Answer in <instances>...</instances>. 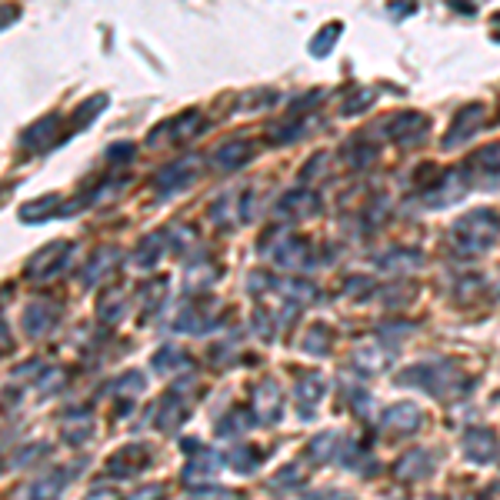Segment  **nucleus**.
Returning a JSON list of instances; mask_svg holds the SVG:
<instances>
[{
	"label": "nucleus",
	"instance_id": "1",
	"mask_svg": "<svg viewBox=\"0 0 500 500\" xmlns=\"http://www.w3.org/2000/svg\"><path fill=\"white\" fill-rule=\"evenodd\" d=\"M397 384H404V388H421L424 394H430V397H438V400H457L471 390V377L461 374L457 363L430 361V363L407 367V371L397 377Z\"/></svg>",
	"mask_w": 500,
	"mask_h": 500
},
{
	"label": "nucleus",
	"instance_id": "2",
	"mask_svg": "<svg viewBox=\"0 0 500 500\" xmlns=\"http://www.w3.org/2000/svg\"><path fill=\"white\" fill-rule=\"evenodd\" d=\"M500 238V213L490 207H477V211L463 213L450 224V244L457 254H484L494 247Z\"/></svg>",
	"mask_w": 500,
	"mask_h": 500
},
{
	"label": "nucleus",
	"instance_id": "3",
	"mask_svg": "<svg viewBox=\"0 0 500 500\" xmlns=\"http://www.w3.org/2000/svg\"><path fill=\"white\" fill-rule=\"evenodd\" d=\"M484 121H488L484 104H467V107H461L457 117H454V124H450L447 138H444V150H457L461 144H467L484 127Z\"/></svg>",
	"mask_w": 500,
	"mask_h": 500
},
{
	"label": "nucleus",
	"instance_id": "4",
	"mask_svg": "<svg viewBox=\"0 0 500 500\" xmlns=\"http://www.w3.org/2000/svg\"><path fill=\"white\" fill-rule=\"evenodd\" d=\"M467 180H471V167H457V171L440 174L438 184L424 190V204L427 207H447V204H454L457 197H463Z\"/></svg>",
	"mask_w": 500,
	"mask_h": 500
},
{
	"label": "nucleus",
	"instance_id": "5",
	"mask_svg": "<svg viewBox=\"0 0 500 500\" xmlns=\"http://www.w3.org/2000/svg\"><path fill=\"white\" fill-rule=\"evenodd\" d=\"M427 127L430 124H427L424 113L404 111V113H397V117H390L388 121V134L397 147H417V144H424Z\"/></svg>",
	"mask_w": 500,
	"mask_h": 500
},
{
	"label": "nucleus",
	"instance_id": "6",
	"mask_svg": "<svg viewBox=\"0 0 500 500\" xmlns=\"http://www.w3.org/2000/svg\"><path fill=\"white\" fill-rule=\"evenodd\" d=\"M421 424H424V413H421V407L411 404V400H400V404L388 407L384 417H380V430L397 434V438H407L413 430H421Z\"/></svg>",
	"mask_w": 500,
	"mask_h": 500
},
{
	"label": "nucleus",
	"instance_id": "7",
	"mask_svg": "<svg viewBox=\"0 0 500 500\" xmlns=\"http://www.w3.org/2000/svg\"><path fill=\"white\" fill-rule=\"evenodd\" d=\"M67 257H71V240H54V244H47V247L38 250V254L30 257V263H27V277H30V280L54 277L63 263H67Z\"/></svg>",
	"mask_w": 500,
	"mask_h": 500
},
{
	"label": "nucleus",
	"instance_id": "8",
	"mask_svg": "<svg viewBox=\"0 0 500 500\" xmlns=\"http://www.w3.org/2000/svg\"><path fill=\"white\" fill-rule=\"evenodd\" d=\"M254 413H257L261 424H277L280 421V413H284V394H280V384H277L274 377H267V380H261L254 388Z\"/></svg>",
	"mask_w": 500,
	"mask_h": 500
},
{
	"label": "nucleus",
	"instance_id": "9",
	"mask_svg": "<svg viewBox=\"0 0 500 500\" xmlns=\"http://www.w3.org/2000/svg\"><path fill=\"white\" fill-rule=\"evenodd\" d=\"M274 261L280 263V267H288V271H307V267H313L317 254H313L311 240L284 238L280 240V247H274Z\"/></svg>",
	"mask_w": 500,
	"mask_h": 500
},
{
	"label": "nucleus",
	"instance_id": "10",
	"mask_svg": "<svg viewBox=\"0 0 500 500\" xmlns=\"http://www.w3.org/2000/svg\"><path fill=\"white\" fill-rule=\"evenodd\" d=\"M57 321H61V304H54V300H47V297L30 300V304L24 307V330L30 334V338L47 334Z\"/></svg>",
	"mask_w": 500,
	"mask_h": 500
},
{
	"label": "nucleus",
	"instance_id": "11",
	"mask_svg": "<svg viewBox=\"0 0 500 500\" xmlns=\"http://www.w3.org/2000/svg\"><path fill=\"white\" fill-rule=\"evenodd\" d=\"M200 174V157H184V161L167 163L161 174H157V188L163 194H174V190H184L188 184H194Z\"/></svg>",
	"mask_w": 500,
	"mask_h": 500
},
{
	"label": "nucleus",
	"instance_id": "12",
	"mask_svg": "<svg viewBox=\"0 0 500 500\" xmlns=\"http://www.w3.org/2000/svg\"><path fill=\"white\" fill-rule=\"evenodd\" d=\"M434 467H438V461L430 457V450H411L394 463V477L400 484H417V480H427L434 474Z\"/></svg>",
	"mask_w": 500,
	"mask_h": 500
},
{
	"label": "nucleus",
	"instance_id": "13",
	"mask_svg": "<svg viewBox=\"0 0 500 500\" xmlns=\"http://www.w3.org/2000/svg\"><path fill=\"white\" fill-rule=\"evenodd\" d=\"M150 467V447L144 444H130V447L117 450L111 461H107V474L111 477H134L140 471Z\"/></svg>",
	"mask_w": 500,
	"mask_h": 500
},
{
	"label": "nucleus",
	"instance_id": "14",
	"mask_svg": "<svg viewBox=\"0 0 500 500\" xmlns=\"http://www.w3.org/2000/svg\"><path fill=\"white\" fill-rule=\"evenodd\" d=\"M321 194L317 190H290L288 197H280L277 204V217H290V221H300V217H317L321 213Z\"/></svg>",
	"mask_w": 500,
	"mask_h": 500
},
{
	"label": "nucleus",
	"instance_id": "15",
	"mask_svg": "<svg viewBox=\"0 0 500 500\" xmlns=\"http://www.w3.org/2000/svg\"><path fill=\"white\" fill-rule=\"evenodd\" d=\"M327 390V380L324 374H300L297 384H294V400H297L300 407V417H311L317 411V404L324 397Z\"/></svg>",
	"mask_w": 500,
	"mask_h": 500
},
{
	"label": "nucleus",
	"instance_id": "16",
	"mask_svg": "<svg viewBox=\"0 0 500 500\" xmlns=\"http://www.w3.org/2000/svg\"><path fill=\"white\" fill-rule=\"evenodd\" d=\"M254 140L247 138H234L227 140V144H221V147L213 150V163H217V171H240L244 163L254 157Z\"/></svg>",
	"mask_w": 500,
	"mask_h": 500
},
{
	"label": "nucleus",
	"instance_id": "17",
	"mask_svg": "<svg viewBox=\"0 0 500 500\" xmlns=\"http://www.w3.org/2000/svg\"><path fill=\"white\" fill-rule=\"evenodd\" d=\"M463 454L474 463L494 461L497 457V438H494V430H488V427H471L467 438H463Z\"/></svg>",
	"mask_w": 500,
	"mask_h": 500
},
{
	"label": "nucleus",
	"instance_id": "18",
	"mask_svg": "<svg viewBox=\"0 0 500 500\" xmlns=\"http://www.w3.org/2000/svg\"><path fill=\"white\" fill-rule=\"evenodd\" d=\"M150 417H154L157 430H163V434H177V430H180V424L188 421V407H184V397L177 400L174 394H167V397L157 404V411L150 413Z\"/></svg>",
	"mask_w": 500,
	"mask_h": 500
},
{
	"label": "nucleus",
	"instance_id": "19",
	"mask_svg": "<svg viewBox=\"0 0 500 500\" xmlns=\"http://www.w3.org/2000/svg\"><path fill=\"white\" fill-rule=\"evenodd\" d=\"M217 471H221L217 454L204 450V454H197V457H190V463L184 467V484H188V488H200V484L213 480V477H217Z\"/></svg>",
	"mask_w": 500,
	"mask_h": 500
},
{
	"label": "nucleus",
	"instance_id": "20",
	"mask_svg": "<svg viewBox=\"0 0 500 500\" xmlns=\"http://www.w3.org/2000/svg\"><path fill=\"white\" fill-rule=\"evenodd\" d=\"M67 477H71V471H50L47 477H40V480H34V484H27L24 497L21 500H57L63 494V488H67Z\"/></svg>",
	"mask_w": 500,
	"mask_h": 500
},
{
	"label": "nucleus",
	"instance_id": "21",
	"mask_svg": "<svg viewBox=\"0 0 500 500\" xmlns=\"http://www.w3.org/2000/svg\"><path fill=\"white\" fill-rule=\"evenodd\" d=\"M354 363H357V371L361 374H380V371H388L390 363H394V350L390 347H361L354 350Z\"/></svg>",
	"mask_w": 500,
	"mask_h": 500
},
{
	"label": "nucleus",
	"instance_id": "22",
	"mask_svg": "<svg viewBox=\"0 0 500 500\" xmlns=\"http://www.w3.org/2000/svg\"><path fill=\"white\" fill-rule=\"evenodd\" d=\"M344 161H347L350 167H357V171L371 167V163L377 161V144L374 140H367V134L350 138L347 144H344Z\"/></svg>",
	"mask_w": 500,
	"mask_h": 500
},
{
	"label": "nucleus",
	"instance_id": "23",
	"mask_svg": "<svg viewBox=\"0 0 500 500\" xmlns=\"http://www.w3.org/2000/svg\"><path fill=\"white\" fill-rule=\"evenodd\" d=\"M340 450H344V440H340L338 430H324L317 434L311 444V461L313 463H327V461H338Z\"/></svg>",
	"mask_w": 500,
	"mask_h": 500
},
{
	"label": "nucleus",
	"instance_id": "24",
	"mask_svg": "<svg viewBox=\"0 0 500 500\" xmlns=\"http://www.w3.org/2000/svg\"><path fill=\"white\" fill-rule=\"evenodd\" d=\"M61 197L57 194H50V197H38L30 200V204H24L21 207V217H24L27 224H38V221H50V217H61Z\"/></svg>",
	"mask_w": 500,
	"mask_h": 500
},
{
	"label": "nucleus",
	"instance_id": "25",
	"mask_svg": "<svg viewBox=\"0 0 500 500\" xmlns=\"http://www.w3.org/2000/svg\"><path fill=\"white\" fill-rule=\"evenodd\" d=\"M117 261H121V250H117V247L97 250V254H94V261H90V267L84 271V274H80V284H94V280L107 274V271H111Z\"/></svg>",
	"mask_w": 500,
	"mask_h": 500
},
{
	"label": "nucleus",
	"instance_id": "26",
	"mask_svg": "<svg viewBox=\"0 0 500 500\" xmlns=\"http://www.w3.org/2000/svg\"><path fill=\"white\" fill-rule=\"evenodd\" d=\"M124 311H127L124 290H107L97 304V313H100V321H104V324H117V321L124 317Z\"/></svg>",
	"mask_w": 500,
	"mask_h": 500
},
{
	"label": "nucleus",
	"instance_id": "27",
	"mask_svg": "<svg viewBox=\"0 0 500 500\" xmlns=\"http://www.w3.org/2000/svg\"><path fill=\"white\" fill-rule=\"evenodd\" d=\"M57 124H61V117H40L34 127H27L24 134H21V144H24L27 150L30 147H40V144H47V138H54V130H57Z\"/></svg>",
	"mask_w": 500,
	"mask_h": 500
},
{
	"label": "nucleus",
	"instance_id": "28",
	"mask_svg": "<svg viewBox=\"0 0 500 500\" xmlns=\"http://www.w3.org/2000/svg\"><path fill=\"white\" fill-rule=\"evenodd\" d=\"M250 427V413L244 407H234V411H227L221 421H217V434L221 438H240L244 430Z\"/></svg>",
	"mask_w": 500,
	"mask_h": 500
},
{
	"label": "nucleus",
	"instance_id": "29",
	"mask_svg": "<svg viewBox=\"0 0 500 500\" xmlns=\"http://www.w3.org/2000/svg\"><path fill=\"white\" fill-rule=\"evenodd\" d=\"M150 367H154L157 374H174L180 367H190V361H188V354H180V350H174V347H163L154 354Z\"/></svg>",
	"mask_w": 500,
	"mask_h": 500
},
{
	"label": "nucleus",
	"instance_id": "30",
	"mask_svg": "<svg viewBox=\"0 0 500 500\" xmlns=\"http://www.w3.org/2000/svg\"><path fill=\"white\" fill-rule=\"evenodd\" d=\"M257 463H261V450L257 447H234L230 454H227V467L238 471V474L257 471Z\"/></svg>",
	"mask_w": 500,
	"mask_h": 500
},
{
	"label": "nucleus",
	"instance_id": "31",
	"mask_svg": "<svg viewBox=\"0 0 500 500\" xmlns=\"http://www.w3.org/2000/svg\"><path fill=\"white\" fill-rule=\"evenodd\" d=\"M340 30H344V24H338V21H330V24L321 27V30H317V38L311 40V54H313V57H327V54H330V47L338 44Z\"/></svg>",
	"mask_w": 500,
	"mask_h": 500
},
{
	"label": "nucleus",
	"instance_id": "32",
	"mask_svg": "<svg viewBox=\"0 0 500 500\" xmlns=\"http://www.w3.org/2000/svg\"><path fill=\"white\" fill-rule=\"evenodd\" d=\"M471 171H484L490 177H500V144H488L474 154L471 161Z\"/></svg>",
	"mask_w": 500,
	"mask_h": 500
},
{
	"label": "nucleus",
	"instance_id": "33",
	"mask_svg": "<svg viewBox=\"0 0 500 500\" xmlns=\"http://www.w3.org/2000/svg\"><path fill=\"white\" fill-rule=\"evenodd\" d=\"M161 254H163V234H154V238H147L138 247L134 263H138V267H154V263L161 261Z\"/></svg>",
	"mask_w": 500,
	"mask_h": 500
},
{
	"label": "nucleus",
	"instance_id": "34",
	"mask_svg": "<svg viewBox=\"0 0 500 500\" xmlns=\"http://www.w3.org/2000/svg\"><path fill=\"white\" fill-rule=\"evenodd\" d=\"M234 213H238V200H234V194H224V197L213 200L211 207V217L217 227H230L234 224Z\"/></svg>",
	"mask_w": 500,
	"mask_h": 500
},
{
	"label": "nucleus",
	"instance_id": "35",
	"mask_svg": "<svg viewBox=\"0 0 500 500\" xmlns=\"http://www.w3.org/2000/svg\"><path fill=\"white\" fill-rule=\"evenodd\" d=\"M104 107H107V97H104V94L90 97L88 104H80V107H77V121L71 124V130H74V134H77V130H84V127H88L90 121H94L100 111H104Z\"/></svg>",
	"mask_w": 500,
	"mask_h": 500
},
{
	"label": "nucleus",
	"instance_id": "36",
	"mask_svg": "<svg viewBox=\"0 0 500 500\" xmlns=\"http://www.w3.org/2000/svg\"><path fill=\"white\" fill-rule=\"evenodd\" d=\"M304 350H307V354H317V357H324L327 350H330V327L313 324L307 340H304Z\"/></svg>",
	"mask_w": 500,
	"mask_h": 500
},
{
	"label": "nucleus",
	"instance_id": "37",
	"mask_svg": "<svg viewBox=\"0 0 500 500\" xmlns=\"http://www.w3.org/2000/svg\"><path fill=\"white\" fill-rule=\"evenodd\" d=\"M304 480H307V463L304 461H294L290 467H284V471L274 477L277 488H300Z\"/></svg>",
	"mask_w": 500,
	"mask_h": 500
},
{
	"label": "nucleus",
	"instance_id": "38",
	"mask_svg": "<svg viewBox=\"0 0 500 500\" xmlns=\"http://www.w3.org/2000/svg\"><path fill=\"white\" fill-rule=\"evenodd\" d=\"M374 97H377V90H371V88H357V90H354V94H350L347 100H344V113H347V117H354V113L367 111V107L374 104Z\"/></svg>",
	"mask_w": 500,
	"mask_h": 500
},
{
	"label": "nucleus",
	"instance_id": "39",
	"mask_svg": "<svg viewBox=\"0 0 500 500\" xmlns=\"http://www.w3.org/2000/svg\"><path fill=\"white\" fill-rule=\"evenodd\" d=\"M421 263V254H413V250H394V254H388L384 261H380V267H397V271H413Z\"/></svg>",
	"mask_w": 500,
	"mask_h": 500
},
{
	"label": "nucleus",
	"instance_id": "40",
	"mask_svg": "<svg viewBox=\"0 0 500 500\" xmlns=\"http://www.w3.org/2000/svg\"><path fill=\"white\" fill-rule=\"evenodd\" d=\"M327 161H330L327 154H317V157H311V161H307V167L300 171V180H321V177H327V171H330V167H327Z\"/></svg>",
	"mask_w": 500,
	"mask_h": 500
},
{
	"label": "nucleus",
	"instance_id": "41",
	"mask_svg": "<svg viewBox=\"0 0 500 500\" xmlns=\"http://www.w3.org/2000/svg\"><path fill=\"white\" fill-rule=\"evenodd\" d=\"M163 290H167V280H157V284H150V288H144V311H157L163 300Z\"/></svg>",
	"mask_w": 500,
	"mask_h": 500
},
{
	"label": "nucleus",
	"instance_id": "42",
	"mask_svg": "<svg viewBox=\"0 0 500 500\" xmlns=\"http://www.w3.org/2000/svg\"><path fill=\"white\" fill-rule=\"evenodd\" d=\"M163 497H167V488H163V484H150V488L134 490L127 500H163Z\"/></svg>",
	"mask_w": 500,
	"mask_h": 500
},
{
	"label": "nucleus",
	"instance_id": "43",
	"mask_svg": "<svg viewBox=\"0 0 500 500\" xmlns=\"http://www.w3.org/2000/svg\"><path fill=\"white\" fill-rule=\"evenodd\" d=\"M40 450H47V447H44V444H34V447H27L24 454H17V461L13 463H17V467H27V463L34 461V454H40Z\"/></svg>",
	"mask_w": 500,
	"mask_h": 500
},
{
	"label": "nucleus",
	"instance_id": "44",
	"mask_svg": "<svg viewBox=\"0 0 500 500\" xmlns=\"http://www.w3.org/2000/svg\"><path fill=\"white\" fill-rule=\"evenodd\" d=\"M17 17H21L17 7H0V27H7L11 21H17Z\"/></svg>",
	"mask_w": 500,
	"mask_h": 500
},
{
	"label": "nucleus",
	"instance_id": "45",
	"mask_svg": "<svg viewBox=\"0 0 500 500\" xmlns=\"http://www.w3.org/2000/svg\"><path fill=\"white\" fill-rule=\"evenodd\" d=\"M88 500H117V494H113V490H90V497Z\"/></svg>",
	"mask_w": 500,
	"mask_h": 500
},
{
	"label": "nucleus",
	"instance_id": "46",
	"mask_svg": "<svg viewBox=\"0 0 500 500\" xmlns=\"http://www.w3.org/2000/svg\"><path fill=\"white\" fill-rule=\"evenodd\" d=\"M11 350V334H7V327L0 324V354H7Z\"/></svg>",
	"mask_w": 500,
	"mask_h": 500
},
{
	"label": "nucleus",
	"instance_id": "47",
	"mask_svg": "<svg viewBox=\"0 0 500 500\" xmlns=\"http://www.w3.org/2000/svg\"><path fill=\"white\" fill-rule=\"evenodd\" d=\"M484 500H500V480L488 484V490H484Z\"/></svg>",
	"mask_w": 500,
	"mask_h": 500
}]
</instances>
